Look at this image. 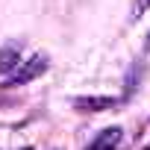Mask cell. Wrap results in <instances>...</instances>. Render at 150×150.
Segmentation results:
<instances>
[{
	"label": "cell",
	"mask_w": 150,
	"mask_h": 150,
	"mask_svg": "<svg viewBox=\"0 0 150 150\" xmlns=\"http://www.w3.org/2000/svg\"><path fill=\"white\" fill-rule=\"evenodd\" d=\"M144 150H150V141H147V144H144Z\"/></svg>",
	"instance_id": "cell-7"
},
{
	"label": "cell",
	"mask_w": 150,
	"mask_h": 150,
	"mask_svg": "<svg viewBox=\"0 0 150 150\" xmlns=\"http://www.w3.org/2000/svg\"><path fill=\"white\" fill-rule=\"evenodd\" d=\"M144 50H150V33H147V41H144Z\"/></svg>",
	"instance_id": "cell-6"
},
{
	"label": "cell",
	"mask_w": 150,
	"mask_h": 150,
	"mask_svg": "<svg viewBox=\"0 0 150 150\" xmlns=\"http://www.w3.org/2000/svg\"><path fill=\"white\" fill-rule=\"evenodd\" d=\"M47 71V56H30L27 62H21L18 68H15V74H9L6 77V83H3V88H18V86H27V83H33L35 77H41V74Z\"/></svg>",
	"instance_id": "cell-1"
},
{
	"label": "cell",
	"mask_w": 150,
	"mask_h": 150,
	"mask_svg": "<svg viewBox=\"0 0 150 150\" xmlns=\"http://www.w3.org/2000/svg\"><path fill=\"white\" fill-rule=\"evenodd\" d=\"M21 65V50L15 44H6V47H0V74H15V68Z\"/></svg>",
	"instance_id": "cell-4"
},
{
	"label": "cell",
	"mask_w": 150,
	"mask_h": 150,
	"mask_svg": "<svg viewBox=\"0 0 150 150\" xmlns=\"http://www.w3.org/2000/svg\"><path fill=\"white\" fill-rule=\"evenodd\" d=\"M121 127H106V129H100L94 138H91V144L86 147V150H115L118 144H121Z\"/></svg>",
	"instance_id": "cell-3"
},
{
	"label": "cell",
	"mask_w": 150,
	"mask_h": 150,
	"mask_svg": "<svg viewBox=\"0 0 150 150\" xmlns=\"http://www.w3.org/2000/svg\"><path fill=\"white\" fill-rule=\"evenodd\" d=\"M121 100L109 97V94H88V97H74V109L77 112H103V109H115Z\"/></svg>",
	"instance_id": "cell-2"
},
{
	"label": "cell",
	"mask_w": 150,
	"mask_h": 150,
	"mask_svg": "<svg viewBox=\"0 0 150 150\" xmlns=\"http://www.w3.org/2000/svg\"><path fill=\"white\" fill-rule=\"evenodd\" d=\"M21 150H33V147H21Z\"/></svg>",
	"instance_id": "cell-8"
},
{
	"label": "cell",
	"mask_w": 150,
	"mask_h": 150,
	"mask_svg": "<svg viewBox=\"0 0 150 150\" xmlns=\"http://www.w3.org/2000/svg\"><path fill=\"white\" fill-rule=\"evenodd\" d=\"M147 9H150V0H135V18L141 12H147Z\"/></svg>",
	"instance_id": "cell-5"
}]
</instances>
